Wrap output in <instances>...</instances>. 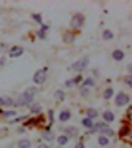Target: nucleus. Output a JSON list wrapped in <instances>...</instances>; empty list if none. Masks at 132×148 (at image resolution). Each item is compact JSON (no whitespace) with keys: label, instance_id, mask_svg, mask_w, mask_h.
<instances>
[{"label":"nucleus","instance_id":"obj_6","mask_svg":"<svg viewBox=\"0 0 132 148\" xmlns=\"http://www.w3.org/2000/svg\"><path fill=\"white\" fill-rule=\"evenodd\" d=\"M0 104L3 106H11L13 104V100L9 96H1L0 97Z\"/></svg>","mask_w":132,"mask_h":148},{"label":"nucleus","instance_id":"obj_4","mask_svg":"<svg viewBox=\"0 0 132 148\" xmlns=\"http://www.w3.org/2000/svg\"><path fill=\"white\" fill-rule=\"evenodd\" d=\"M33 79H34V81H35L36 83H38V84L42 83L43 82L45 81V79H46L45 71H44V70H42V69L38 70V71L36 73Z\"/></svg>","mask_w":132,"mask_h":148},{"label":"nucleus","instance_id":"obj_9","mask_svg":"<svg viewBox=\"0 0 132 148\" xmlns=\"http://www.w3.org/2000/svg\"><path fill=\"white\" fill-rule=\"evenodd\" d=\"M30 142L28 140H22L19 143V147L20 148H30Z\"/></svg>","mask_w":132,"mask_h":148},{"label":"nucleus","instance_id":"obj_21","mask_svg":"<svg viewBox=\"0 0 132 148\" xmlns=\"http://www.w3.org/2000/svg\"><path fill=\"white\" fill-rule=\"evenodd\" d=\"M84 86H86V85H94V81H93L92 79L90 78H88L84 81V83H83Z\"/></svg>","mask_w":132,"mask_h":148},{"label":"nucleus","instance_id":"obj_23","mask_svg":"<svg viewBox=\"0 0 132 148\" xmlns=\"http://www.w3.org/2000/svg\"><path fill=\"white\" fill-rule=\"evenodd\" d=\"M40 110V106L38 105V104H35L34 106L32 107V112H35V113H37L39 112Z\"/></svg>","mask_w":132,"mask_h":148},{"label":"nucleus","instance_id":"obj_27","mask_svg":"<svg viewBox=\"0 0 132 148\" xmlns=\"http://www.w3.org/2000/svg\"><path fill=\"white\" fill-rule=\"evenodd\" d=\"M38 148H48L47 146H46L45 144H41L38 147Z\"/></svg>","mask_w":132,"mask_h":148},{"label":"nucleus","instance_id":"obj_28","mask_svg":"<svg viewBox=\"0 0 132 148\" xmlns=\"http://www.w3.org/2000/svg\"><path fill=\"white\" fill-rule=\"evenodd\" d=\"M0 112H1V110H0Z\"/></svg>","mask_w":132,"mask_h":148},{"label":"nucleus","instance_id":"obj_25","mask_svg":"<svg viewBox=\"0 0 132 148\" xmlns=\"http://www.w3.org/2000/svg\"><path fill=\"white\" fill-rule=\"evenodd\" d=\"M125 82H126L127 83H128V85H129V86H131V84H132V78H131V77H126V79H125Z\"/></svg>","mask_w":132,"mask_h":148},{"label":"nucleus","instance_id":"obj_20","mask_svg":"<svg viewBox=\"0 0 132 148\" xmlns=\"http://www.w3.org/2000/svg\"><path fill=\"white\" fill-rule=\"evenodd\" d=\"M55 96H56V97H57L58 99H60V100H62L63 98V96H64V94H63V93L61 90H59V91H57L56 93Z\"/></svg>","mask_w":132,"mask_h":148},{"label":"nucleus","instance_id":"obj_13","mask_svg":"<svg viewBox=\"0 0 132 148\" xmlns=\"http://www.w3.org/2000/svg\"><path fill=\"white\" fill-rule=\"evenodd\" d=\"M87 115L90 118H94L97 116V112L94 109H90L87 111Z\"/></svg>","mask_w":132,"mask_h":148},{"label":"nucleus","instance_id":"obj_15","mask_svg":"<svg viewBox=\"0 0 132 148\" xmlns=\"http://www.w3.org/2000/svg\"><path fill=\"white\" fill-rule=\"evenodd\" d=\"M73 40V36L72 34H70V33H67V35H65L64 36V41L66 42H71Z\"/></svg>","mask_w":132,"mask_h":148},{"label":"nucleus","instance_id":"obj_8","mask_svg":"<svg viewBox=\"0 0 132 148\" xmlns=\"http://www.w3.org/2000/svg\"><path fill=\"white\" fill-rule=\"evenodd\" d=\"M113 57L116 60H121L124 57V53L121 50H115L114 52H113Z\"/></svg>","mask_w":132,"mask_h":148},{"label":"nucleus","instance_id":"obj_1","mask_svg":"<svg viewBox=\"0 0 132 148\" xmlns=\"http://www.w3.org/2000/svg\"><path fill=\"white\" fill-rule=\"evenodd\" d=\"M37 91V89L34 87L29 88L23 93L21 96L19 97L18 102L21 105H26V104H30L32 100V97L35 95V94Z\"/></svg>","mask_w":132,"mask_h":148},{"label":"nucleus","instance_id":"obj_22","mask_svg":"<svg viewBox=\"0 0 132 148\" xmlns=\"http://www.w3.org/2000/svg\"><path fill=\"white\" fill-rule=\"evenodd\" d=\"M128 132H129V129L127 128V127H126V126H125V127H123V128L121 130L120 133H121V135H125V134H127Z\"/></svg>","mask_w":132,"mask_h":148},{"label":"nucleus","instance_id":"obj_18","mask_svg":"<svg viewBox=\"0 0 132 148\" xmlns=\"http://www.w3.org/2000/svg\"><path fill=\"white\" fill-rule=\"evenodd\" d=\"M108 142H109V141L106 137H101L99 138V143H100V145H106V144L108 143Z\"/></svg>","mask_w":132,"mask_h":148},{"label":"nucleus","instance_id":"obj_11","mask_svg":"<svg viewBox=\"0 0 132 148\" xmlns=\"http://www.w3.org/2000/svg\"><path fill=\"white\" fill-rule=\"evenodd\" d=\"M70 114L69 112H63V113L60 114V120L66 121L70 118Z\"/></svg>","mask_w":132,"mask_h":148},{"label":"nucleus","instance_id":"obj_3","mask_svg":"<svg viewBox=\"0 0 132 148\" xmlns=\"http://www.w3.org/2000/svg\"><path fill=\"white\" fill-rule=\"evenodd\" d=\"M84 22V17L81 14H77L75 15L71 21V26L73 28L80 27Z\"/></svg>","mask_w":132,"mask_h":148},{"label":"nucleus","instance_id":"obj_10","mask_svg":"<svg viewBox=\"0 0 132 148\" xmlns=\"http://www.w3.org/2000/svg\"><path fill=\"white\" fill-rule=\"evenodd\" d=\"M104 118L105 119V120L108 121V122H111V121L114 120V116L113 115V114L111 112L107 111V112L104 113Z\"/></svg>","mask_w":132,"mask_h":148},{"label":"nucleus","instance_id":"obj_5","mask_svg":"<svg viewBox=\"0 0 132 148\" xmlns=\"http://www.w3.org/2000/svg\"><path fill=\"white\" fill-rule=\"evenodd\" d=\"M129 102V97L124 94H118L116 97V104L119 106H123Z\"/></svg>","mask_w":132,"mask_h":148},{"label":"nucleus","instance_id":"obj_2","mask_svg":"<svg viewBox=\"0 0 132 148\" xmlns=\"http://www.w3.org/2000/svg\"><path fill=\"white\" fill-rule=\"evenodd\" d=\"M89 62H90L89 59L87 57H85L84 59H80L79 61L73 63L72 66L73 69L77 71H82L87 67V65L89 64Z\"/></svg>","mask_w":132,"mask_h":148},{"label":"nucleus","instance_id":"obj_26","mask_svg":"<svg viewBox=\"0 0 132 148\" xmlns=\"http://www.w3.org/2000/svg\"><path fill=\"white\" fill-rule=\"evenodd\" d=\"M75 148H84V146L83 145L82 143H78Z\"/></svg>","mask_w":132,"mask_h":148},{"label":"nucleus","instance_id":"obj_17","mask_svg":"<svg viewBox=\"0 0 132 148\" xmlns=\"http://www.w3.org/2000/svg\"><path fill=\"white\" fill-rule=\"evenodd\" d=\"M67 142V137H64V136H60V137L58 138V143L61 144V145H63L65 143Z\"/></svg>","mask_w":132,"mask_h":148},{"label":"nucleus","instance_id":"obj_19","mask_svg":"<svg viewBox=\"0 0 132 148\" xmlns=\"http://www.w3.org/2000/svg\"><path fill=\"white\" fill-rule=\"evenodd\" d=\"M43 137L48 140V141H52L53 139V135L50 133H43Z\"/></svg>","mask_w":132,"mask_h":148},{"label":"nucleus","instance_id":"obj_24","mask_svg":"<svg viewBox=\"0 0 132 148\" xmlns=\"http://www.w3.org/2000/svg\"><path fill=\"white\" fill-rule=\"evenodd\" d=\"M4 114H5V116H14V115L16 114V113L14 112V111H7V112H5Z\"/></svg>","mask_w":132,"mask_h":148},{"label":"nucleus","instance_id":"obj_16","mask_svg":"<svg viewBox=\"0 0 132 148\" xmlns=\"http://www.w3.org/2000/svg\"><path fill=\"white\" fill-rule=\"evenodd\" d=\"M83 123H84V125L85 126H87V127H91L93 126V123L91 120H90L89 118H87V119H84V120H83Z\"/></svg>","mask_w":132,"mask_h":148},{"label":"nucleus","instance_id":"obj_7","mask_svg":"<svg viewBox=\"0 0 132 148\" xmlns=\"http://www.w3.org/2000/svg\"><path fill=\"white\" fill-rule=\"evenodd\" d=\"M23 52V49L19 48V47H15L13 49H11L10 51V57H20V55L22 54Z\"/></svg>","mask_w":132,"mask_h":148},{"label":"nucleus","instance_id":"obj_14","mask_svg":"<svg viewBox=\"0 0 132 148\" xmlns=\"http://www.w3.org/2000/svg\"><path fill=\"white\" fill-rule=\"evenodd\" d=\"M113 95V90L111 89H107L105 90L104 94V97L105 99H110Z\"/></svg>","mask_w":132,"mask_h":148},{"label":"nucleus","instance_id":"obj_12","mask_svg":"<svg viewBox=\"0 0 132 148\" xmlns=\"http://www.w3.org/2000/svg\"><path fill=\"white\" fill-rule=\"evenodd\" d=\"M103 37L104 40H110L113 38V33L110 30H105L103 34Z\"/></svg>","mask_w":132,"mask_h":148}]
</instances>
